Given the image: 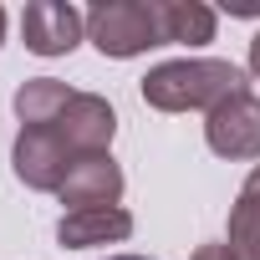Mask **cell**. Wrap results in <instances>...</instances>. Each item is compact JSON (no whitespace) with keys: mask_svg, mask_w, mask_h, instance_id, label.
Instances as JSON below:
<instances>
[{"mask_svg":"<svg viewBox=\"0 0 260 260\" xmlns=\"http://www.w3.org/2000/svg\"><path fill=\"white\" fill-rule=\"evenodd\" d=\"M107 260H148V255H107Z\"/></svg>","mask_w":260,"mask_h":260,"instance_id":"obj_14","label":"cell"},{"mask_svg":"<svg viewBox=\"0 0 260 260\" xmlns=\"http://www.w3.org/2000/svg\"><path fill=\"white\" fill-rule=\"evenodd\" d=\"M133 235V214L122 204H107V209H72L56 219V245L61 250H92V245H117Z\"/></svg>","mask_w":260,"mask_h":260,"instance_id":"obj_8","label":"cell"},{"mask_svg":"<svg viewBox=\"0 0 260 260\" xmlns=\"http://www.w3.org/2000/svg\"><path fill=\"white\" fill-rule=\"evenodd\" d=\"M11 164H16V179L36 194H56L67 169H72V148L61 143L56 127H21L16 133V148H11Z\"/></svg>","mask_w":260,"mask_h":260,"instance_id":"obj_4","label":"cell"},{"mask_svg":"<svg viewBox=\"0 0 260 260\" xmlns=\"http://www.w3.org/2000/svg\"><path fill=\"white\" fill-rule=\"evenodd\" d=\"M219 16L204 0H158V31L164 46H209Z\"/></svg>","mask_w":260,"mask_h":260,"instance_id":"obj_9","label":"cell"},{"mask_svg":"<svg viewBox=\"0 0 260 260\" xmlns=\"http://www.w3.org/2000/svg\"><path fill=\"white\" fill-rule=\"evenodd\" d=\"M87 41L102 56H117V61L164 46L158 0H97V6L87 11Z\"/></svg>","mask_w":260,"mask_h":260,"instance_id":"obj_2","label":"cell"},{"mask_svg":"<svg viewBox=\"0 0 260 260\" xmlns=\"http://www.w3.org/2000/svg\"><path fill=\"white\" fill-rule=\"evenodd\" d=\"M235 260H260V164L245 174L235 204H230V235H224Z\"/></svg>","mask_w":260,"mask_h":260,"instance_id":"obj_10","label":"cell"},{"mask_svg":"<svg viewBox=\"0 0 260 260\" xmlns=\"http://www.w3.org/2000/svg\"><path fill=\"white\" fill-rule=\"evenodd\" d=\"M0 41H6V11H0Z\"/></svg>","mask_w":260,"mask_h":260,"instance_id":"obj_15","label":"cell"},{"mask_svg":"<svg viewBox=\"0 0 260 260\" xmlns=\"http://www.w3.org/2000/svg\"><path fill=\"white\" fill-rule=\"evenodd\" d=\"M21 36H26V51L36 56H67L87 36V16L61 0H31L21 11Z\"/></svg>","mask_w":260,"mask_h":260,"instance_id":"obj_5","label":"cell"},{"mask_svg":"<svg viewBox=\"0 0 260 260\" xmlns=\"http://www.w3.org/2000/svg\"><path fill=\"white\" fill-rule=\"evenodd\" d=\"M250 72L260 77V31H255V41H250Z\"/></svg>","mask_w":260,"mask_h":260,"instance_id":"obj_13","label":"cell"},{"mask_svg":"<svg viewBox=\"0 0 260 260\" xmlns=\"http://www.w3.org/2000/svg\"><path fill=\"white\" fill-rule=\"evenodd\" d=\"M72 97H77V87H67L56 77H31L16 87V117H21V127H51Z\"/></svg>","mask_w":260,"mask_h":260,"instance_id":"obj_11","label":"cell"},{"mask_svg":"<svg viewBox=\"0 0 260 260\" xmlns=\"http://www.w3.org/2000/svg\"><path fill=\"white\" fill-rule=\"evenodd\" d=\"M51 127L61 133V143L72 148V158H82V153H107V148H112V133H117V112H112L107 97L77 92Z\"/></svg>","mask_w":260,"mask_h":260,"instance_id":"obj_6","label":"cell"},{"mask_svg":"<svg viewBox=\"0 0 260 260\" xmlns=\"http://www.w3.org/2000/svg\"><path fill=\"white\" fill-rule=\"evenodd\" d=\"M56 199L67 204V214L72 209H107V204H117L122 199V169H117V158L112 153H82V158H72Z\"/></svg>","mask_w":260,"mask_h":260,"instance_id":"obj_7","label":"cell"},{"mask_svg":"<svg viewBox=\"0 0 260 260\" xmlns=\"http://www.w3.org/2000/svg\"><path fill=\"white\" fill-rule=\"evenodd\" d=\"M245 87V72L219 56H184V61H158L143 77V102L158 112H214Z\"/></svg>","mask_w":260,"mask_h":260,"instance_id":"obj_1","label":"cell"},{"mask_svg":"<svg viewBox=\"0 0 260 260\" xmlns=\"http://www.w3.org/2000/svg\"><path fill=\"white\" fill-rule=\"evenodd\" d=\"M194 260H235V255H230V245H199Z\"/></svg>","mask_w":260,"mask_h":260,"instance_id":"obj_12","label":"cell"},{"mask_svg":"<svg viewBox=\"0 0 260 260\" xmlns=\"http://www.w3.org/2000/svg\"><path fill=\"white\" fill-rule=\"evenodd\" d=\"M204 143H209V153L235 158V164L260 158V97L255 92H235L230 102H219L204 117Z\"/></svg>","mask_w":260,"mask_h":260,"instance_id":"obj_3","label":"cell"}]
</instances>
